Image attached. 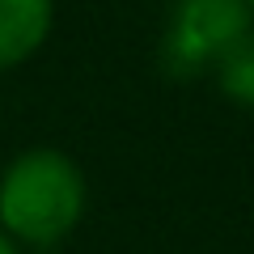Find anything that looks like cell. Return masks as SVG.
<instances>
[{"instance_id":"obj_1","label":"cell","mask_w":254,"mask_h":254,"mask_svg":"<svg viewBox=\"0 0 254 254\" xmlns=\"http://www.w3.org/2000/svg\"><path fill=\"white\" fill-rule=\"evenodd\" d=\"M85 212V178L55 148L17 157L0 178V220L30 246H55Z\"/></svg>"},{"instance_id":"obj_2","label":"cell","mask_w":254,"mask_h":254,"mask_svg":"<svg viewBox=\"0 0 254 254\" xmlns=\"http://www.w3.org/2000/svg\"><path fill=\"white\" fill-rule=\"evenodd\" d=\"M250 17L254 13L246 0H174L161 38V68L174 81H195L254 30Z\"/></svg>"},{"instance_id":"obj_3","label":"cell","mask_w":254,"mask_h":254,"mask_svg":"<svg viewBox=\"0 0 254 254\" xmlns=\"http://www.w3.org/2000/svg\"><path fill=\"white\" fill-rule=\"evenodd\" d=\"M51 30V0H0V72L43 47Z\"/></svg>"},{"instance_id":"obj_4","label":"cell","mask_w":254,"mask_h":254,"mask_svg":"<svg viewBox=\"0 0 254 254\" xmlns=\"http://www.w3.org/2000/svg\"><path fill=\"white\" fill-rule=\"evenodd\" d=\"M216 76H220V89L225 98H233L237 106L254 110V30L246 38H237L216 64Z\"/></svg>"},{"instance_id":"obj_5","label":"cell","mask_w":254,"mask_h":254,"mask_svg":"<svg viewBox=\"0 0 254 254\" xmlns=\"http://www.w3.org/2000/svg\"><path fill=\"white\" fill-rule=\"evenodd\" d=\"M0 254H17V246H13V242H9L4 233H0Z\"/></svg>"},{"instance_id":"obj_6","label":"cell","mask_w":254,"mask_h":254,"mask_svg":"<svg viewBox=\"0 0 254 254\" xmlns=\"http://www.w3.org/2000/svg\"><path fill=\"white\" fill-rule=\"evenodd\" d=\"M246 4H250V13H254V0H246Z\"/></svg>"}]
</instances>
